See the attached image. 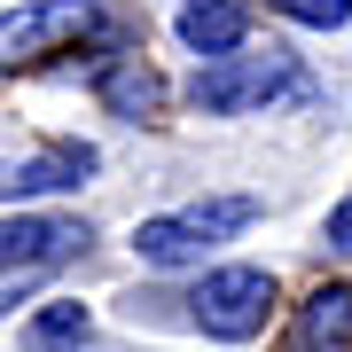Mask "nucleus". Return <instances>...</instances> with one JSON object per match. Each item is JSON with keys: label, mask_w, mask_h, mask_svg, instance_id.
I'll return each mask as SVG.
<instances>
[{"label": "nucleus", "mask_w": 352, "mask_h": 352, "mask_svg": "<svg viewBox=\"0 0 352 352\" xmlns=\"http://www.w3.org/2000/svg\"><path fill=\"white\" fill-rule=\"evenodd\" d=\"M251 219H258L251 196H212V204H188V212L141 219L133 227V251H141V266H204L227 235H243Z\"/></svg>", "instance_id": "obj_1"}, {"label": "nucleus", "mask_w": 352, "mask_h": 352, "mask_svg": "<svg viewBox=\"0 0 352 352\" xmlns=\"http://www.w3.org/2000/svg\"><path fill=\"white\" fill-rule=\"evenodd\" d=\"M94 243V227L87 219H71V212H8V235H0V258H8V289H0V305H24L32 298V282L47 274V266H63L78 258Z\"/></svg>", "instance_id": "obj_2"}, {"label": "nucleus", "mask_w": 352, "mask_h": 352, "mask_svg": "<svg viewBox=\"0 0 352 352\" xmlns=\"http://www.w3.org/2000/svg\"><path fill=\"white\" fill-rule=\"evenodd\" d=\"M282 94H298V63H289L282 47H266V55H219V63H204L196 87H188V102L204 118H243V110H266V102H282Z\"/></svg>", "instance_id": "obj_3"}, {"label": "nucleus", "mask_w": 352, "mask_h": 352, "mask_svg": "<svg viewBox=\"0 0 352 352\" xmlns=\"http://www.w3.org/2000/svg\"><path fill=\"white\" fill-rule=\"evenodd\" d=\"M266 305H274V274L266 266H212L188 298V321L219 344H243L266 329Z\"/></svg>", "instance_id": "obj_4"}, {"label": "nucleus", "mask_w": 352, "mask_h": 352, "mask_svg": "<svg viewBox=\"0 0 352 352\" xmlns=\"http://www.w3.org/2000/svg\"><path fill=\"white\" fill-rule=\"evenodd\" d=\"M94 32H110V24H102L87 0H47V8L8 16V32H0V55H8V63H39L55 39H94Z\"/></svg>", "instance_id": "obj_5"}, {"label": "nucleus", "mask_w": 352, "mask_h": 352, "mask_svg": "<svg viewBox=\"0 0 352 352\" xmlns=\"http://www.w3.org/2000/svg\"><path fill=\"white\" fill-rule=\"evenodd\" d=\"M94 173H102L94 141H55V149H39V157H24V164H8V212H16V204H32V196L87 188Z\"/></svg>", "instance_id": "obj_6"}, {"label": "nucleus", "mask_w": 352, "mask_h": 352, "mask_svg": "<svg viewBox=\"0 0 352 352\" xmlns=\"http://www.w3.org/2000/svg\"><path fill=\"white\" fill-rule=\"evenodd\" d=\"M94 94L110 118H126V126H149V118H164V78L141 63V55H110V63L94 71Z\"/></svg>", "instance_id": "obj_7"}, {"label": "nucleus", "mask_w": 352, "mask_h": 352, "mask_svg": "<svg viewBox=\"0 0 352 352\" xmlns=\"http://www.w3.org/2000/svg\"><path fill=\"white\" fill-rule=\"evenodd\" d=\"M289 352H352V282H321L289 321Z\"/></svg>", "instance_id": "obj_8"}, {"label": "nucleus", "mask_w": 352, "mask_h": 352, "mask_svg": "<svg viewBox=\"0 0 352 352\" xmlns=\"http://www.w3.org/2000/svg\"><path fill=\"white\" fill-rule=\"evenodd\" d=\"M243 39H251V16L235 8V0H188L180 8V47L188 55H243Z\"/></svg>", "instance_id": "obj_9"}, {"label": "nucleus", "mask_w": 352, "mask_h": 352, "mask_svg": "<svg viewBox=\"0 0 352 352\" xmlns=\"http://www.w3.org/2000/svg\"><path fill=\"white\" fill-rule=\"evenodd\" d=\"M87 337H94V314L78 298H55V305H39L24 321V352H78Z\"/></svg>", "instance_id": "obj_10"}, {"label": "nucleus", "mask_w": 352, "mask_h": 352, "mask_svg": "<svg viewBox=\"0 0 352 352\" xmlns=\"http://www.w3.org/2000/svg\"><path fill=\"white\" fill-rule=\"evenodd\" d=\"M274 16H289L305 32H337V24H352V0H274Z\"/></svg>", "instance_id": "obj_11"}, {"label": "nucleus", "mask_w": 352, "mask_h": 352, "mask_svg": "<svg viewBox=\"0 0 352 352\" xmlns=\"http://www.w3.org/2000/svg\"><path fill=\"white\" fill-rule=\"evenodd\" d=\"M329 251H352V196L329 212Z\"/></svg>", "instance_id": "obj_12"}]
</instances>
